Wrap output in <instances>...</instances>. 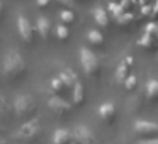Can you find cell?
Wrapping results in <instances>:
<instances>
[{
    "label": "cell",
    "mask_w": 158,
    "mask_h": 144,
    "mask_svg": "<svg viewBox=\"0 0 158 144\" xmlns=\"http://www.w3.org/2000/svg\"><path fill=\"white\" fill-rule=\"evenodd\" d=\"M10 103L7 102V100L4 98V97L0 95V120H4V122H7V120H10Z\"/></svg>",
    "instance_id": "8fae6325"
},
{
    "label": "cell",
    "mask_w": 158,
    "mask_h": 144,
    "mask_svg": "<svg viewBox=\"0 0 158 144\" xmlns=\"http://www.w3.org/2000/svg\"><path fill=\"white\" fill-rule=\"evenodd\" d=\"M114 103H110V102H106V103H102L100 105V109H99V114H100V117L102 119H110V117L114 115Z\"/></svg>",
    "instance_id": "4fadbf2b"
},
{
    "label": "cell",
    "mask_w": 158,
    "mask_h": 144,
    "mask_svg": "<svg viewBox=\"0 0 158 144\" xmlns=\"http://www.w3.org/2000/svg\"><path fill=\"white\" fill-rule=\"evenodd\" d=\"M17 29H19V36L26 44H32L34 42V29H32L29 19L24 14L17 15Z\"/></svg>",
    "instance_id": "5b68a950"
},
{
    "label": "cell",
    "mask_w": 158,
    "mask_h": 144,
    "mask_svg": "<svg viewBox=\"0 0 158 144\" xmlns=\"http://www.w3.org/2000/svg\"><path fill=\"white\" fill-rule=\"evenodd\" d=\"M94 19H95V22L100 26V27H106L107 22H109V19H107V12L104 7H95L94 9Z\"/></svg>",
    "instance_id": "7c38bea8"
},
{
    "label": "cell",
    "mask_w": 158,
    "mask_h": 144,
    "mask_svg": "<svg viewBox=\"0 0 158 144\" xmlns=\"http://www.w3.org/2000/svg\"><path fill=\"white\" fill-rule=\"evenodd\" d=\"M82 100H83V86L80 82H77L75 86H73V102L82 103Z\"/></svg>",
    "instance_id": "5bb4252c"
},
{
    "label": "cell",
    "mask_w": 158,
    "mask_h": 144,
    "mask_svg": "<svg viewBox=\"0 0 158 144\" xmlns=\"http://www.w3.org/2000/svg\"><path fill=\"white\" fill-rule=\"evenodd\" d=\"M80 65H82V70L85 71V75L89 76H94L99 71V58L89 48L80 49Z\"/></svg>",
    "instance_id": "277c9868"
},
{
    "label": "cell",
    "mask_w": 158,
    "mask_h": 144,
    "mask_svg": "<svg viewBox=\"0 0 158 144\" xmlns=\"http://www.w3.org/2000/svg\"><path fill=\"white\" fill-rule=\"evenodd\" d=\"M48 4H49V0H38V5H39L41 9L48 7Z\"/></svg>",
    "instance_id": "4316f807"
},
{
    "label": "cell",
    "mask_w": 158,
    "mask_h": 144,
    "mask_svg": "<svg viewBox=\"0 0 158 144\" xmlns=\"http://www.w3.org/2000/svg\"><path fill=\"white\" fill-rule=\"evenodd\" d=\"M0 144H7V141H5V139H4V137H2V136H0Z\"/></svg>",
    "instance_id": "f1b7e54d"
},
{
    "label": "cell",
    "mask_w": 158,
    "mask_h": 144,
    "mask_svg": "<svg viewBox=\"0 0 158 144\" xmlns=\"http://www.w3.org/2000/svg\"><path fill=\"white\" fill-rule=\"evenodd\" d=\"M119 21H121V22H124V21H126V22H129V21H133V15H131V14L121 15V17H119Z\"/></svg>",
    "instance_id": "484cf974"
},
{
    "label": "cell",
    "mask_w": 158,
    "mask_h": 144,
    "mask_svg": "<svg viewBox=\"0 0 158 144\" xmlns=\"http://www.w3.org/2000/svg\"><path fill=\"white\" fill-rule=\"evenodd\" d=\"M109 9H110V12H114V14H117V15L121 14V10H123V7H121V5H117V4H110Z\"/></svg>",
    "instance_id": "603a6c76"
},
{
    "label": "cell",
    "mask_w": 158,
    "mask_h": 144,
    "mask_svg": "<svg viewBox=\"0 0 158 144\" xmlns=\"http://www.w3.org/2000/svg\"><path fill=\"white\" fill-rule=\"evenodd\" d=\"M36 27H38V34L41 36L43 39H48L49 32H51V22L46 17H39L38 22H36Z\"/></svg>",
    "instance_id": "30bf717a"
},
{
    "label": "cell",
    "mask_w": 158,
    "mask_h": 144,
    "mask_svg": "<svg viewBox=\"0 0 158 144\" xmlns=\"http://www.w3.org/2000/svg\"><path fill=\"white\" fill-rule=\"evenodd\" d=\"M116 76H117V82H123V83H124V80L127 78V65H126V61H123L119 65V68H117V71H116Z\"/></svg>",
    "instance_id": "2e32d148"
},
{
    "label": "cell",
    "mask_w": 158,
    "mask_h": 144,
    "mask_svg": "<svg viewBox=\"0 0 158 144\" xmlns=\"http://www.w3.org/2000/svg\"><path fill=\"white\" fill-rule=\"evenodd\" d=\"M41 136V126H39L38 120H29V122L22 124L14 134H12V139L17 141L22 144H32L38 137Z\"/></svg>",
    "instance_id": "7a4b0ae2"
},
{
    "label": "cell",
    "mask_w": 158,
    "mask_h": 144,
    "mask_svg": "<svg viewBox=\"0 0 158 144\" xmlns=\"http://www.w3.org/2000/svg\"><path fill=\"white\" fill-rule=\"evenodd\" d=\"M51 88L55 90L56 93H61L63 90H66V85H65V83H63V80H61V78H60V76H58V78H55V80H53V82H51Z\"/></svg>",
    "instance_id": "e0dca14e"
},
{
    "label": "cell",
    "mask_w": 158,
    "mask_h": 144,
    "mask_svg": "<svg viewBox=\"0 0 158 144\" xmlns=\"http://www.w3.org/2000/svg\"><path fill=\"white\" fill-rule=\"evenodd\" d=\"M134 132L138 134H155L158 132V124L150 120H136L134 122Z\"/></svg>",
    "instance_id": "ba28073f"
},
{
    "label": "cell",
    "mask_w": 158,
    "mask_h": 144,
    "mask_svg": "<svg viewBox=\"0 0 158 144\" xmlns=\"http://www.w3.org/2000/svg\"><path fill=\"white\" fill-rule=\"evenodd\" d=\"M0 130H2V126H0Z\"/></svg>",
    "instance_id": "f546056e"
},
{
    "label": "cell",
    "mask_w": 158,
    "mask_h": 144,
    "mask_svg": "<svg viewBox=\"0 0 158 144\" xmlns=\"http://www.w3.org/2000/svg\"><path fill=\"white\" fill-rule=\"evenodd\" d=\"M89 41L92 42V44H100V42H102V34H100L99 31H90L89 32Z\"/></svg>",
    "instance_id": "ffe728a7"
},
{
    "label": "cell",
    "mask_w": 158,
    "mask_h": 144,
    "mask_svg": "<svg viewBox=\"0 0 158 144\" xmlns=\"http://www.w3.org/2000/svg\"><path fill=\"white\" fill-rule=\"evenodd\" d=\"M36 112V103L29 95H19L14 100V114L19 119H29Z\"/></svg>",
    "instance_id": "3957f363"
},
{
    "label": "cell",
    "mask_w": 158,
    "mask_h": 144,
    "mask_svg": "<svg viewBox=\"0 0 158 144\" xmlns=\"http://www.w3.org/2000/svg\"><path fill=\"white\" fill-rule=\"evenodd\" d=\"M136 82H138V80H136V76H134V75H127V78L124 80V85H126L127 90H133L134 86H136Z\"/></svg>",
    "instance_id": "44dd1931"
},
{
    "label": "cell",
    "mask_w": 158,
    "mask_h": 144,
    "mask_svg": "<svg viewBox=\"0 0 158 144\" xmlns=\"http://www.w3.org/2000/svg\"><path fill=\"white\" fill-rule=\"evenodd\" d=\"M73 141L77 144H95V137H94L92 130L85 126H78L73 132Z\"/></svg>",
    "instance_id": "8992f818"
},
{
    "label": "cell",
    "mask_w": 158,
    "mask_h": 144,
    "mask_svg": "<svg viewBox=\"0 0 158 144\" xmlns=\"http://www.w3.org/2000/svg\"><path fill=\"white\" fill-rule=\"evenodd\" d=\"M48 105H49V109L55 114H58V115H65V114H68L70 110H72V105H70L65 98H61V97H58V95L51 97Z\"/></svg>",
    "instance_id": "52a82bcc"
},
{
    "label": "cell",
    "mask_w": 158,
    "mask_h": 144,
    "mask_svg": "<svg viewBox=\"0 0 158 144\" xmlns=\"http://www.w3.org/2000/svg\"><path fill=\"white\" fill-rule=\"evenodd\" d=\"M58 4H61V5H65V7H72L73 5V0H56Z\"/></svg>",
    "instance_id": "cb8c5ba5"
},
{
    "label": "cell",
    "mask_w": 158,
    "mask_h": 144,
    "mask_svg": "<svg viewBox=\"0 0 158 144\" xmlns=\"http://www.w3.org/2000/svg\"><path fill=\"white\" fill-rule=\"evenodd\" d=\"M138 144H158V139H143Z\"/></svg>",
    "instance_id": "d4e9b609"
},
{
    "label": "cell",
    "mask_w": 158,
    "mask_h": 144,
    "mask_svg": "<svg viewBox=\"0 0 158 144\" xmlns=\"http://www.w3.org/2000/svg\"><path fill=\"white\" fill-rule=\"evenodd\" d=\"M73 139V134L68 129H58L53 134V144H70Z\"/></svg>",
    "instance_id": "9c48e42d"
},
{
    "label": "cell",
    "mask_w": 158,
    "mask_h": 144,
    "mask_svg": "<svg viewBox=\"0 0 158 144\" xmlns=\"http://www.w3.org/2000/svg\"><path fill=\"white\" fill-rule=\"evenodd\" d=\"M146 93L150 97H153V98H156L158 97V80H150L146 83Z\"/></svg>",
    "instance_id": "9a60e30c"
},
{
    "label": "cell",
    "mask_w": 158,
    "mask_h": 144,
    "mask_svg": "<svg viewBox=\"0 0 158 144\" xmlns=\"http://www.w3.org/2000/svg\"><path fill=\"white\" fill-rule=\"evenodd\" d=\"M56 36H58L61 41L68 39V27H66V24H60L58 27H56Z\"/></svg>",
    "instance_id": "d6986e66"
},
{
    "label": "cell",
    "mask_w": 158,
    "mask_h": 144,
    "mask_svg": "<svg viewBox=\"0 0 158 144\" xmlns=\"http://www.w3.org/2000/svg\"><path fill=\"white\" fill-rule=\"evenodd\" d=\"M61 22L63 24H72L73 21H75V15H73V12L72 10H68V9H65V10L61 12Z\"/></svg>",
    "instance_id": "ac0fdd59"
},
{
    "label": "cell",
    "mask_w": 158,
    "mask_h": 144,
    "mask_svg": "<svg viewBox=\"0 0 158 144\" xmlns=\"http://www.w3.org/2000/svg\"><path fill=\"white\" fill-rule=\"evenodd\" d=\"M151 39H153V36H151V34H144V36H143V39L139 41V44H141V46H144V48H148V46L151 44Z\"/></svg>",
    "instance_id": "7402d4cb"
},
{
    "label": "cell",
    "mask_w": 158,
    "mask_h": 144,
    "mask_svg": "<svg viewBox=\"0 0 158 144\" xmlns=\"http://www.w3.org/2000/svg\"><path fill=\"white\" fill-rule=\"evenodd\" d=\"M2 17H4V7H2V2H0V21H2Z\"/></svg>",
    "instance_id": "83f0119b"
},
{
    "label": "cell",
    "mask_w": 158,
    "mask_h": 144,
    "mask_svg": "<svg viewBox=\"0 0 158 144\" xmlns=\"http://www.w3.org/2000/svg\"><path fill=\"white\" fill-rule=\"evenodd\" d=\"M26 73V61L21 56V53L10 49V51L5 54L4 59V76L9 82H15L19 80L22 75Z\"/></svg>",
    "instance_id": "6da1fadb"
}]
</instances>
